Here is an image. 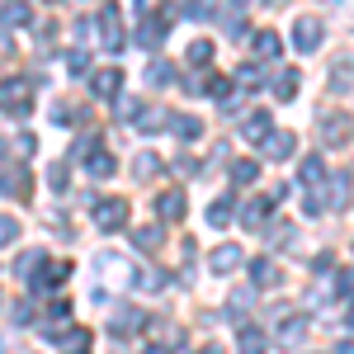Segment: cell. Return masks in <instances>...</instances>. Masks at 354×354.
Returning a JSON list of instances; mask_svg holds the SVG:
<instances>
[{"instance_id":"cell-9","label":"cell","mask_w":354,"mask_h":354,"mask_svg":"<svg viewBox=\"0 0 354 354\" xmlns=\"http://www.w3.org/2000/svg\"><path fill=\"white\" fill-rule=\"evenodd\" d=\"M298 185H307V189L326 185V161H322V156H307V161L298 165Z\"/></svg>"},{"instance_id":"cell-2","label":"cell","mask_w":354,"mask_h":354,"mask_svg":"<svg viewBox=\"0 0 354 354\" xmlns=\"http://www.w3.org/2000/svg\"><path fill=\"white\" fill-rule=\"evenodd\" d=\"M322 33H326V28H322L317 15H298V24H293V48H298V53H317V48H322Z\"/></svg>"},{"instance_id":"cell-34","label":"cell","mask_w":354,"mask_h":354,"mask_svg":"<svg viewBox=\"0 0 354 354\" xmlns=\"http://www.w3.org/2000/svg\"><path fill=\"white\" fill-rule=\"evenodd\" d=\"M345 198H350V175H340V180H335V189H330V203H326V208H345Z\"/></svg>"},{"instance_id":"cell-38","label":"cell","mask_w":354,"mask_h":354,"mask_svg":"<svg viewBox=\"0 0 354 354\" xmlns=\"http://www.w3.org/2000/svg\"><path fill=\"white\" fill-rule=\"evenodd\" d=\"M170 81V66H165V62H151V66H147V85H165Z\"/></svg>"},{"instance_id":"cell-41","label":"cell","mask_w":354,"mask_h":354,"mask_svg":"<svg viewBox=\"0 0 354 354\" xmlns=\"http://www.w3.org/2000/svg\"><path fill=\"white\" fill-rule=\"evenodd\" d=\"M137 10H142V19H151L156 10H165V0H137Z\"/></svg>"},{"instance_id":"cell-36","label":"cell","mask_w":354,"mask_h":354,"mask_svg":"<svg viewBox=\"0 0 354 354\" xmlns=\"http://www.w3.org/2000/svg\"><path fill=\"white\" fill-rule=\"evenodd\" d=\"M208 95H213V100H232V81H227V76H213V81H208Z\"/></svg>"},{"instance_id":"cell-39","label":"cell","mask_w":354,"mask_h":354,"mask_svg":"<svg viewBox=\"0 0 354 354\" xmlns=\"http://www.w3.org/2000/svg\"><path fill=\"white\" fill-rule=\"evenodd\" d=\"M48 185H53L57 194H62L66 185H71V175H66V165H53V170H48Z\"/></svg>"},{"instance_id":"cell-19","label":"cell","mask_w":354,"mask_h":354,"mask_svg":"<svg viewBox=\"0 0 354 354\" xmlns=\"http://www.w3.org/2000/svg\"><path fill=\"white\" fill-rule=\"evenodd\" d=\"M66 274H71V265H48V270L38 274V279H28V288H38V293H43V288H57Z\"/></svg>"},{"instance_id":"cell-28","label":"cell","mask_w":354,"mask_h":354,"mask_svg":"<svg viewBox=\"0 0 354 354\" xmlns=\"http://www.w3.org/2000/svg\"><path fill=\"white\" fill-rule=\"evenodd\" d=\"M236 81H241L245 90H255V85H265V71H260V66H255V62H245L241 71H236Z\"/></svg>"},{"instance_id":"cell-3","label":"cell","mask_w":354,"mask_h":354,"mask_svg":"<svg viewBox=\"0 0 354 354\" xmlns=\"http://www.w3.org/2000/svg\"><path fill=\"white\" fill-rule=\"evenodd\" d=\"M128 222V203L123 198H104V203H95V227L100 232H118Z\"/></svg>"},{"instance_id":"cell-17","label":"cell","mask_w":354,"mask_h":354,"mask_svg":"<svg viewBox=\"0 0 354 354\" xmlns=\"http://www.w3.org/2000/svg\"><path fill=\"white\" fill-rule=\"evenodd\" d=\"M250 283H255V288H274V283H279V265H274V260H255V265H250Z\"/></svg>"},{"instance_id":"cell-6","label":"cell","mask_w":354,"mask_h":354,"mask_svg":"<svg viewBox=\"0 0 354 354\" xmlns=\"http://www.w3.org/2000/svg\"><path fill=\"white\" fill-rule=\"evenodd\" d=\"M0 194H10V198H24L28 194V170L24 165H0Z\"/></svg>"},{"instance_id":"cell-13","label":"cell","mask_w":354,"mask_h":354,"mask_svg":"<svg viewBox=\"0 0 354 354\" xmlns=\"http://www.w3.org/2000/svg\"><path fill=\"white\" fill-rule=\"evenodd\" d=\"M270 208H274L270 198H250V203L241 208V222L250 227V232H260V227H265V218H270Z\"/></svg>"},{"instance_id":"cell-16","label":"cell","mask_w":354,"mask_h":354,"mask_svg":"<svg viewBox=\"0 0 354 354\" xmlns=\"http://www.w3.org/2000/svg\"><path fill=\"white\" fill-rule=\"evenodd\" d=\"M185 208H189L185 194H161V198H156V213H161L165 222H180V218H185Z\"/></svg>"},{"instance_id":"cell-32","label":"cell","mask_w":354,"mask_h":354,"mask_svg":"<svg viewBox=\"0 0 354 354\" xmlns=\"http://www.w3.org/2000/svg\"><path fill=\"white\" fill-rule=\"evenodd\" d=\"M15 241H19V222L0 213V250H5V245H15Z\"/></svg>"},{"instance_id":"cell-8","label":"cell","mask_w":354,"mask_h":354,"mask_svg":"<svg viewBox=\"0 0 354 354\" xmlns=\"http://www.w3.org/2000/svg\"><path fill=\"white\" fill-rule=\"evenodd\" d=\"M236 350L241 354H265L270 350V335H265L260 326H241L236 330Z\"/></svg>"},{"instance_id":"cell-25","label":"cell","mask_w":354,"mask_h":354,"mask_svg":"<svg viewBox=\"0 0 354 354\" xmlns=\"http://www.w3.org/2000/svg\"><path fill=\"white\" fill-rule=\"evenodd\" d=\"M302 330H307V322H302V317H288V322L279 326V345H288V350H293V345L302 340Z\"/></svg>"},{"instance_id":"cell-24","label":"cell","mask_w":354,"mask_h":354,"mask_svg":"<svg viewBox=\"0 0 354 354\" xmlns=\"http://www.w3.org/2000/svg\"><path fill=\"white\" fill-rule=\"evenodd\" d=\"M255 57H260V62H274V57H279V33H270V28L255 33Z\"/></svg>"},{"instance_id":"cell-20","label":"cell","mask_w":354,"mask_h":354,"mask_svg":"<svg viewBox=\"0 0 354 354\" xmlns=\"http://www.w3.org/2000/svg\"><path fill=\"white\" fill-rule=\"evenodd\" d=\"M0 19H5L10 28H19V24H28L33 15H28V5H24V0H5V5H0Z\"/></svg>"},{"instance_id":"cell-35","label":"cell","mask_w":354,"mask_h":354,"mask_svg":"<svg viewBox=\"0 0 354 354\" xmlns=\"http://www.w3.org/2000/svg\"><path fill=\"white\" fill-rule=\"evenodd\" d=\"M38 265H43V250H24V255H19V265H15V274H33Z\"/></svg>"},{"instance_id":"cell-14","label":"cell","mask_w":354,"mask_h":354,"mask_svg":"<svg viewBox=\"0 0 354 354\" xmlns=\"http://www.w3.org/2000/svg\"><path fill=\"white\" fill-rule=\"evenodd\" d=\"M270 128H274V118H270V113H265V109H255V113H250V118H245L241 137H245V142H265V133H270Z\"/></svg>"},{"instance_id":"cell-23","label":"cell","mask_w":354,"mask_h":354,"mask_svg":"<svg viewBox=\"0 0 354 354\" xmlns=\"http://www.w3.org/2000/svg\"><path fill=\"white\" fill-rule=\"evenodd\" d=\"M100 270L113 274V283H133V270H128V260H118V255H104V260H100Z\"/></svg>"},{"instance_id":"cell-29","label":"cell","mask_w":354,"mask_h":354,"mask_svg":"<svg viewBox=\"0 0 354 354\" xmlns=\"http://www.w3.org/2000/svg\"><path fill=\"white\" fill-rule=\"evenodd\" d=\"M208 62H213V43H203V38L189 43V66H208Z\"/></svg>"},{"instance_id":"cell-22","label":"cell","mask_w":354,"mask_h":354,"mask_svg":"<svg viewBox=\"0 0 354 354\" xmlns=\"http://www.w3.org/2000/svg\"><path fill=\"white\" fill-rule=\"evenodd\" d=\"M133 245H137V250H147V255H151V250H161V227H137Z\"/></svg>"},{"instance_id":"cell-10","label":"cell","mask_w":354,"mask_h":354,"mask_svg":"<svg viewBox=\"0 0 354 354\" xmlns=\"http://www.w3.org/2000/svg\"><path fill=\"white\" fill-rule=\"evenodd\" d=\"M165 123H170V133L180 137V142H194V137L203 133V123L189 118V113H165Z\"/></svg>"},{"instance_id":"cell-30","label":"cell","mask_w":354,"mask_h":354,"mask_svg":"<svg viewBox=\"0 0 354 354\" xmlns=\"http://www.w3.org/2000/svg\"><path fill=\"white\" fill-rule=\"evenodd\" d=\"M255 175H260V165H255V161H232V180H236V185H250Z\"/></svg>"},{"instance_id":"cell-45","label":"cell","mask_w":354,"mask_h":354,"mask_svg":"<svg viewBox=\"0 0 354 354\" xmlns=\"http://www.w3.org/2000/svg\"><path fill=\"white\" fill-rule=\"evenodd\" d=\"M198 354H218V350H198Z\"/></svg>"},{"instance_id":"cell-31","label":"cell","mask_w":354,"mask_h":354,"mask_svg":"<svg viewBox=\"0 0 354 354\" xmlns=\"http://www.w3.org/2000/svg\"><path fill=\"white\" fill-rule=\"evenodd\" d=\"M330 90H335V95H350V62H340V66L330 71Z\"/></svg>"},{"instance_id":"cell-12","label":"cell","mask_w":354,"mask_h":354,"mask_svg":"<svg viewBox=\"0 0 354 354\" xmlns=\"http://www.w3.org/2000/svg\"><path fill=\"white\" fill-rule=\"evenodd\" d=\"M236 265H241V250H236V245H218V250L208 255V270L213 274H232Z\"/></svg>"},{"instance_id":"cell-1","label":"cell","mask_w":354,"mask_h":354,"mask_svg":"<svg viewBox=\"0 0 354 354\" xmlns=\"http://www.w3.org/2000/svg\"><path fill=\"white\" fill-rule=\"evenodd\" d=\"M33 109V85L24 76H10V81H0V113H15V118H24Z\"/></svg>"},{"instance_id":"cell-21","label":"cell","mask_w":354,"mask_h":354,"mask_svg":"<svg viewBox=\"0 0 354 354\" xmlns=\"http://www.w3.org/2000/svg\"><path fill=\"white\" fill-rule=\"evenodd\" d=\"M137 326H142V312H133V307H123V312H118V317L109 322V330H113V335H133Z\"/></svg>"},{"instance_id":"cell-7","label":"cell","mask_w":354,"mask_h":354,"mask_svg":"<svg viewBox=\"0 0 354 354\" xmlns=\"http://www.w3.org/2000/svg\"><path fill=\"white\" fill-rule=\"evenodd\" d=\"M118 85H123V71H118V66H104V71H95V76H90V90H95L100 100H113V95H118Z\"/></svg>"},{"instance_id":"cell-42","label":"cell","mask_w":354,"mask_h":354,"mask_svg":"<svg viewBox=\"0 0 354 354\" xmlns=\"http://www.w3.org/2000/svg\"><path fill=\"white\" fill-rule=\"evenodd\" d=\"M142 354H170V350H165V345H147Z\"/></svg>"},{"instance_id":"cell-27","label":"cell","mask_w":354,"mask_h":354,"mask_svg":"<svg viewBox=\"0 0 354 354\" xmlns=\"http://www.w3.org/2000/svg\"><path fill=\"white\" fill-rule=\"evenodd\" d=\"M298 71H283V76H279V85H274V95H279V100H293V95H298Z\"/></svg>"},{"instance_id":"cell-4","label":"cell","mask_w":354,"mask_h":354,"mask_svg":"<svg viewBox=\"0 0 354 354\" xmlns=\"http://www.w3.org/2000/svg\"><path fill=\"white\" fill-rule=\"evenodd\" d=\"M293 147H298V133H288V128H270V133H265V142H260V151H265L270 161H283Z\"/></svg>"},{"instance_id":"cell-26","label":"cell","mask_w":354,"mask_h":354,"mask_svg":"<svg viewBox=\"0 0 354 354\" xmlns=\"http://www.w3.org/2000/svg\"><path fill=\"white\" fill-rule=\"evenodd\" d=\"M232 218H236V208H232V198H218V203L208 208V227H227Z\"/></svg>"},{"instance_id":"cell-33","label":"cell","mask_w":354,"mask_h":354,"mask_svg":"<svg viewBox=\"0 0 354 354\" xmlns=\"http://www.w3.org/2000/svg\"><path fill=\"white\" fill-rule=\"evenodd\" d=\"M156 170H161V161H156L151 151H142V156H137V180H151Z\"/></svg>"},{"instance_id":"cell-18","label":"cell","mask_w":354,"mask_h":354,"mask_svg":"<svg viewBox=\"0 0 354 354\" xmlns=\"http://www.w3.org/2000/svg\"><path fill=\"white\" fill-rule=\"evenodd\" d=\"M161 38H165V19H142V28H137L142 48H161Z\"/></svg>"},{"instance_id":"cell-15","label":"cell","mask_w":354,"mask_h":354,"mask_svg":"<svg viewBox=\"0 0 354 354\" xmlns=\"http://www.w3.org/2000/svg\"><path fill=\"white\" fill-rule=\"evenodd\" d=\"M345 128H350V118H345V113H335V118H330V113H326V118H322V142H326V147H330V142L340 147V142L350 137V133H345Z\"/></svg>"},{"instance_id":"cell-37","label":"cell","mask_w":354,"mask_h":354,"mask_svg":"<svg viewBox=\"0 0 354 354\" xmlns=\"http://www.w3.org/2000/svg\"><path fill=\"white\" fill-rule=\"evenodd\" d=\"M66 71H71V76H85V71H90V57L85 53H66Z\"/></svg>"},{"instance_id":"cell-40","label":"cell","mask_w":354,"mask_h":354,"mask_svg":"<svg viewBox=\"0 0 354 354\" xmlns=\"http://www.w3.org/2000/svg\"><path fill=\"white\" fill-rule=\"evenodd\" d=\"M175 170H180V175H189V180H194V175H198V170H203V165L194 161V156H180V161H175Z\"/></svg>"},{"instance_id":"cell-5","label":"cell","mask_w":354,"mask_h":354,"mask_svg":"<svg viewBox=\"0 0 354 354\" xmlns=\"http://www.w3.org/2000/svg\"><path fill=\"white\" fill-rule=\"evenodd\" d=\"M100 38H104V48H109V53L123 48V24H118V10H113V5L100 10Z\"/></svg>"},{"instance_id":"cell-43","label":"cell","mask_w":354,"mask_h":354,"mask_svg":"<svg viewBox=\"0 0 354 354\" xmlns=\"http://www.w3.org/2000/svg\"><path fill=\"white\" fill-rule=\"evenodd\" d=\"M0 57H10V38L5 33H0Z\"/></svg>"},{"instance_id":"cell-44","label":"cell","mask_w":354,"mask_h":354,"mask_svg":"<svg viewBox=\"0 0 354 354\" xmlns=\"http://www.w3.org/2000/svg\"><path fill=\"white\" fill-rule=\"evenodd\" d=\"M232 5H250V0H232Z\"/></svg>"},{"instance_id":"cell-11","label":"cell","mask_w":354,"mask_h":354,"mask_svg":"<svg viewBox=\"0 0 354 354\" xmlns=\"http://www.w3.org/2000/svg\"><path fill=\"white\" fill-rule=\"evenodd\" d=\"M85 151H90V156H85V170H90L95 180H104V175H113V156L104 151V147H95V142H90Z\"/></svg>"}]
</instances>
